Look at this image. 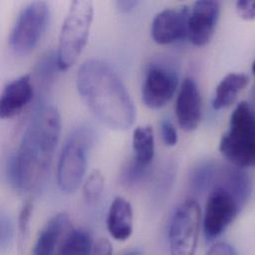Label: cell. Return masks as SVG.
Masks as SVG:
<instances>
[{
    "label": "cell",
    "instance_id": "8",
    "mask_svg": "<svg viewBox=\"0 0 255 255\" xmlns=\"http://www.w3.org/2000/svg\"><path fill=\"white\" fill-rule=\"evenodd\" d=\"M201 223V209L193 198H186L174 210L168 227L170 255H194Z\"/></svg>",
    "mask_w": 255,
    "mask_h": 255
},
{
    "label": "cell",
    "instance_id": "10",
    "mask_svg": "<svg viewBox=\"0 0 255 255\" xmlns=\"http://www.w3.org/2000/svg\"><path fill=\"white\" fill-rule=\"evenodd\" d=\"M220 15L217 1L200 0L193 3L187 22V39L196 47L206 46L213 38Z\"/></svg>",
    "mask_w": 255,
    "mask_h": 255
},
{
    "label": "cell",
    "instance_id": "25",
    "mask_svg": "<svg viewBox=\"0 0 255 255\" xmlns=\"http://www.w3.org/2000/svg\"><path fill=\"white\" fill-rule=\"evenodd\" d=\"M206 255H238L236 250L228 243L219 242L210 247Z\"/></svg>",
    "mask_w": 255,
    "mask_h": 255
},
{
    "label": "cell",
    "instance_id": "16",
    "mask_svg": "<svg viewBox=\"0 0 255 255\" xmlns=\"http://www.w3.org/2000/svg\"><path fill=\"white\" fill-rule=\"evenodd\" d=\"M249 83V77L243 73H229L216 86L212 107L219 111L230 107L238 95Z\"/></svg>",
    "mask_w": 255,
    "mask_h": 255
},
{
    "label": "cell",
    "instance_id": "27",
    "mask_svg": "<svg viewBox=\"0 0 255 255\" xmlns=\"http://www.w3.org/2000/svg\"><path fill=\"white\" fill-rule=\"evenodd\" d=\"M115 4H116L117 9L121 13H128L130 10H132L138 4V1H134V0H120V1H116Z\"/></svg>",
    "mask_w": 255,
    "mask_h": 255
},
{
    "label": "cell",
    "instance_id": "4",
    "mask_svg": "<svg viewBox=\"0 0 255 255\" xmlns=\"http://www.w3.org/2000/svg\"><path fill=\"white\" fill-rule=\"evenodd\" d=\"M94 18V5L89 0H75L71 3L63 22L56 52L60 71L74 66L84 51Z\"/></svg>",
    "mask_w": 255,
    "mask_h": 255
},
{
    "label": "cell",
    "instance_id": "3",
    "mask_svg": "<svg viewBox=\"0 0 255 255\" xmlns=\"http://www.w3.org/2000/svg\"><path fill=\"white\" fill-rule=\"evenodd\" d=\"M219 151L234 166H255V111L247 102L233 110L228 129L220 138Z\"/></svg>",
    "mask_w": 255,
    "mask_h": 255
},
{
    "label": "cell",
    "instance_id": "19",
    "mask_svg": "<svg viewBox=\"0 0 255 255\" xmlns=\"http://www.w3.org/2000/svg\"><path fill=\"white\" fill-rule=\"evenodd\" d=\"M105 177L99 169L92 170L83 183L84 197L89 202H96L103 194Z\"/></svg>",
    "mask_w": 255,
    "mask_h": 255
},
{
    "label": "cell",
    "instance_id": "26",
    "mask_svg": "<svg viewBox=\"0 0 255 255\" xmlns=\"http://www.w3.org/2000/svg\"><path fill=\"white\" fill-rule=\"evenodd\" d=\"M112 244L109 240L100 239L95 245L90 255H112Z\"/></svg>",
    "mask_w": 255,
    "mask_h": 255
},
{
    "label": "cell",
    "instance_id": "28",
    "mask_svg": "<svg viewBox=\"0 0 255 255\" xmlns=\"http://www.w3.org/2000/svg\"><path fill=\"white\" fill-rule=\"evenodd\" d=\"M122 255H141L140 254V251L137 250V249H132V250H129V251H127L125 253H123Z\"/></svg>",
    "mask_w": 255,
    "mask_h": 255
},
{
    "label": "cell",
    "instance_id": "9",
    "mask_svg": "<svg viewBox=\"0 0 255 255\" xmlns=\"http://www.w3.org/2000/svg\"><path fill=\"white\" fill-rule=\"evenodd\" d=\"M178 87L179 80L174 70L160 64L150 65L142 83V102L150 110H159L169 103Z\"/></svg>",
    "mask_w": 255,
    "mask_h": 255
},
{
    "label": "cell",
    "instance_id": "24",
    "mask_svg": "<svg viewBox=\"0 0 255 255\" xmlns=\"http://www.w3.org/2000/svg\"><path fill=\"white\" fill-rule=\"evenodd\" d=\"M235 9L239 17L246 21L255 19V0H239L235 3Z\"/></svg>",
    "mask_w": 255,
    "mask_h": 255
},
{
    "label": "cell",
    "instance_id": "11",
    "mask_svg": "<svg viewBox=\"0 0 255 255\" xmlns=\"http://www.w3.org/2000/svg\"><path fill=\"white\" fill-rule=\"evenodd\" d=\"M190 8L182 5L158 12L151 22L150 35L159 45H168L187 37V22Z\"/></svg>",
    "mask_w": 255,
    "mask_h": 255
},
{
    "label": "cell",
    "instance_id": "7",
    "mask_svg": "<svg viewBox=\"0 0 255 255\" xmlns=\"http://www.w3.org/2000/svg\"><path fill=\"white\" fill-rule=\"evenodd\" d=\"M49 5L45 1H33L18 14L9 36V47L17 56L31 54L38 45L48 23Z\"/></svg>",
    "mask_w": 255,
    "mask_h": 255
},
{
    "label": "cell",
    "instance_id": "15",
    "mask_svg": "<svg viewBox=\"0 0 255 255\" xmlns=\"http://www.w3.org/2000/svg\"><path fill=\"white\" fill-rule=\"evenodd\" d=\"M132 221L133 215L130 203L124 197H115L107 215V228L111 236L119 241L129 238L132 233Z\"/></svg>",
    "mask_w": 255,
    "mask_h": 255
},
{
    "label": "cell",
    "instance_id": "20",
    "mask_svg": "<svg viewBox=\"0 0 255 255\" xmlns=\"http://www.w3.org/2000/svg\"><path fill=\"white\" fill-rule=\"evenodd\" d=\"M56 70H59L56 60V53L49 52L44 55L37 64L35 68V75L40 84L46 88L53 81Z\"/></svg>",
    "mask_w": 255,
    "mask_h": 255
},
{
    "label": "cell",
    "instance_id": "21",
    "mask_svg": "<svg viewBox=\"0 0 255 255\" xmlns=\"http://www.w3.org/2000/svg\"><path fill=\"white\" fill-rule=\"evenodd\" d=\"M14 237V224L11 217L0 212V255L7 251Z\"/></svg>",
    "mask_w": 255,
    "mask_h": 255
},
{
    "label": "cell",
    "instance_id": "23",
    "mask_svg": "<svg viewBox=\"0 0 255 255\" xmlns=\"http://www.w3.org/2000/svg\"><path fill=\"white\" fill-rule=\"evenodd\" d=\"M159 130L161 139L166 146H174L177 143V132L171 122L162 120L159 125Z\"/></svg>",
    "mask_w": 255,
    "mask_h": 255
},
{
    "label": "cell",
    "instance_id": "12",
    "mask_svg": "<svg viewBox=\"0 0 255 255\" xmlns=\"http://www.w3.org/2000/svg\"><path fill=\"white\" fill-rule=\"evenodd\" d=\"M175 118L184 131L195 130L202 119V99L194 79L187 77L180 84L175 101Z\"/></svg>",
    "mask_w": 255,
    "mask_h": 255
},
{
    "label": "cell",
    "instance_id": "22",
    "mask_svg": "<svg viewBox=\"0 0 255 255\" xmlns=\"http://www.w3.org/2000/svg\"><path fill=\"white\" fill-rule=\"evenodd\" d=\"M32 210H33V205H32V202L29 200L23 204L20 210V213L18 216V231H19V238L21 242H23L28 232Z\"/></svg>",
    "mask_w": 255,
    "mask_h": 255
},
{
    "label": "cell",
    "instance_id": "2",
    "mask_svg": "<svg viewBox=\"0 0 255 255\" xmlns=\"http://www.w3.org/2000/svg\"><path fill=\"white\" fill-rule=\"evenodd\" d=\"M77 89L88 109L109 128L126 130L134 124V103L108 63L99 59L84 62L78 70Z\"/></svg>",
    "mask_w": 255,
    "mask_h": 255
},
{
    "label": "cell",
    "instance_id": "13",
    "mask_svg": "<svg viewBox=\"0 0 255 255\" xmlns=\"http://www.w3.org/2000/svg\"><path fill=\"white\" fill-rule=\"evenodd\" d=\"M34 85L29 75L9 82L0 93V119H12L23 112L34 98Z\"/></svg>",
    "mask_w": 255,
    "mask_h": 255
},
{
    "label": "cell",
    "instance_id": "29",
    "mask_svg": "<svg viewBox=\"0 0 255 255\" xmlns=\"http://www.w3.org/2000/svg\"><path fill=\"white\" fill-rule=\"evenodd\" d=\"M252 73H253V75L255 76V60H254V62H253V64H252Z\"/></svg>",
    "mask_w": 255,
    "mask_h": 255
},
{
    "label": "cell",
    "instance_id": "17",
    "mask_svg": "<svg viewBox=\"0 0 255 255\" xmlns=\"http://www.w3.org/2000/svg\"><path fill=\"white\" fill-rule=\"evenodd\" d=\"M132 150L136 167L143 168L154 157V135L151 126H138L132 132Z\"/></svg>",
    "mask_w": 255,
    "mask_h": 255
},
{
    "label": "cell",
    "instance_id": "18",
    "mask_svg": "<svg viewBox=\"0 0 255 255\" xmlns=\"http://www.w3.org/2000/svg\"><path fill=\"white\" fill-rule=\"evenodd\" d=\"M93 248V239L89 231L72 227L64 236L58 255H90Z\"/></svg>",
    "mask_w": 255,
    "mask_h": 255
},
{
    "label": "cell",
    "instance_id": "5",
    "mask_svg": "<svg viewBox=\"0 0 255 255\" xmlns=\"http://www.w3.org/2000/svg\"><path fill=\"white\" fill-rule=\"evenodd\" d=\"M90 145L91 132L85 127L75 128L68 136L57 164V182L63 192L73 193L82 184Z\"/></svg>",
    "mask_w": 255,
    "mask_h": 255
},
{
    "label": "cell",
    "instance_id": "6",
    "mask_svg": "<svg viewBox=\"0 0 255 255\" xmlns=\"http://www.w3.org/2000/svg\"><path fill=\"white\" fill-rule=\"evenodd\" d=\"M245 198L230 185H216L208 194L202 227L207 240L218 237L236 218Z\"/></svg>",
    "mask_w": 255,
    "mask_h": 255
},
{
    "label": "cell",
    "instance_id": "1",
    "mask_svg": "<svg viewBox=\"0 0 255 255\" xmlns=\"http://www.w3.org/2000/svg\"><path fill=\"white\" fill-rule=\"evenodd\" d=\"M61 132V117L52 106L32 115L16 151L7 161L10 184L21 192L39 189L46 181Z\"/></svg>",
    "mask_w": 255,
    "mask_h": 255
},
{
    "label": "cell",
    "instance_id": "14",
    "mask_svg": "<svg viewBox=\"0 0 255 255\" xmlns=\"http://www.w3.org/2000/svg\"><path fill=\"white\" fill-rule=\"evenodd\" d=\"M70 217L65 212L54 215L39 233L33 249V255H58L59 246L72 228Z\"/></svg>",
    "mask_w": 255,
    "mask_h": 255
}]
</instances>
